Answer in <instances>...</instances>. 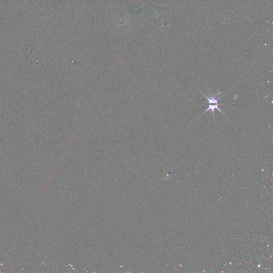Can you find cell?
I'll return each instance as SVG.
<instances>
[{"label": "cell", "instance_id": "obj_1", "mask_svg": "<svg viewBox=\"0 0 273 273\" xmlns=\"http://www.w3.org/2000/svg\"><path fill=\"white\" fill-rule=\"evenodd\" d=\"M220 105L219 104H208V106L207 107V110L204 112L202 115L201 116H203V115L206 113L207 111H211V112H212V114H213V117H215V110H218L221 113H222L223 114L224 116H226L224 114H223V112L220 110L219 108V106Z\"/></svg>", "mask_w": 273, "mask_h": 273}, {"label": "cell", "instance_id": "obj_2", "mask_svg": "<svg viewBox=\"0 0 273 273\" xmlns=\"http://www.w3.org/2000/svg\"><path fill=\"white\" fill-rule=\"evenodd\" d=\"M203 95L206 98L207 100V104H219L220 105L219 100L220 98L221 97H220L219 98H217L215 96L212 95L211 96V98L207 97V95H205L204 93H203Z\"/></svg>", "mask_w": 273, "mask_h": 273}]
</instances>
